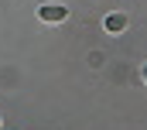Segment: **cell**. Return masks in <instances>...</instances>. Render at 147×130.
<instances>
[{"mask_svg": "<svg viewBox=\"0 0 147 130\" xmlns=\"http://www.w3.org/2000/svg\"><path fill=\"white\" fill-rule=\"evenodd\" d=\"M38 17H41L45 24H62V21L69 17V10H65L62 3H41V7H38Z\"/></svg>", "mask_w": 147, "mask_h": 130, "instance_id": "1", "label": "cell"}, {"mask_svg": "<svg viewBox=\"0 0 147 130\" xmlns=\"http://www.w3.org/2000/svg\"><path fill=\"white\" fill-rule=\"evenodd\" d=\"M103 28H106L110 34L127 31V14H123V10H113V14H106V17H103Z\"/></svg>", "mask_w": 147, "mask_h": 130, "instance_id": "2", "label": "cell"}, {"mask_svg": "<svg viewBox=\"0 0 147 130\" xmlns=\"http://www.w3.org/2000/svg\"><path fill=\"white\" fill-rule=\"evenodd\" d=\"M140 79H144V82H147V62L140 65Z\"/></svg>", "mask_w": 147, "mask_h": 130, "instance_id": "3", "label": "cell"}]
</instances>
